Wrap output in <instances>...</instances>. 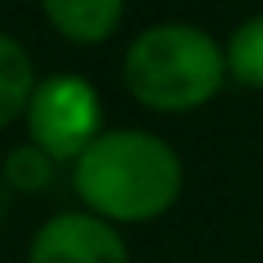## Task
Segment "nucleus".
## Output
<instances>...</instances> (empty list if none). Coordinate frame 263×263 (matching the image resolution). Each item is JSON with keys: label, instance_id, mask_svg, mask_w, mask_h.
<instances>
[{"label": "nucleus", "instance_id": "obj_8", "mask_svg": "<svg viewBox=\"0 0 263 263\" xmlns=\"http://www.w3.org/2000/svg\"><path fill=\"white\" fill-rule=\"evenodd\" d=\"M54 163L58 159H50L43 147L24 143V147H16L8 155L4 178H8V186L20 190V194H39V190H47L50 182H54Z\"/></svg>", "mask_w": 263, "mask_h": 263}, {"label": "nucleus", "instance_id": "obj_5", "mask_svg": "<svg viewBox=\"0 0 263 263\" xmlns=\"http://www.w3.org/2000/svg\"><path fill=\"white\" fill-rule=\"evenodd\" d=\"M50 27L78 47H97L120 27L124 0H39Z\"/></svg>", "mask_w": 263, "mask_h": 263}, {"label": "nucleus", "instance_id": "obj_3", "mask_svg": "<svg viewBox=\"0 0 263 263\" xmlns=\"http://www.w3.org/2000/svg\"><path fill=\"white\" fill-rule=\"evenodd\" d=\"M27 136L35 147H43L50 159H82L93 143L105 136L101 132V97L85 78L78 74H54L43 78L39 89L31 93L27 105Z\"/></svg>", "mask_w": 263, "mask_h": 263}, {"label": "nucleus", "instance_id": "obj_2", "mask_svg": "<svg viewBox=\"0 0 263 263\" xmlns=\"http://www.w3.org/2000/svg\"><path fill=\"white\" fill-rule=\"evenodd\" d=\"M229 78V58L194 24H159L136 35L124 54V85L151 112H194Z\"/></svg>", "mask_w": 263, "mask_h": 263}, {"label": "nucleus", "instance_id": "obj_1", "mask_svg": "<svg viewBox=\"0 0 263 263\" xmlns=\"http://www.w3.org/2000/svg\"><path fill=\"white\" fill-rule=\"evenodd\" d=\"M74 190L105 221H155L182 194V159L151 132L116 128L74 163Z\"/></svg>", "mask_w": 263, "mask_h": 263}, {"label": "nucleus", "instance_id": "obj_6", "mask_svg": "<svg viewBox=\"0 0 263 263\" xmlns=\"http://www.w3.org/2000/svg\"><path fill=\"white\" fill-rule=\"evenodd\" d=\"M35 89L39 82H35L31 54L20 47L16 35H4L0 39V124H16L20 116H27Z\"/></svg>", "mask_w": 263, "mask_h": 263}, {"label": "nucleus", "instance_id": "obj_4", "mask_svg": "<svg viewBox=\"0 0 263 263\" xmlns=\"http://www.w3.org/2000/svg\"><path fill=\"white\" fill-rule=\"evenodd\" d=\"M27 263H132L124 236L97 213H58L35 232Z\"/></svg>", "mask_w": 263, "mask_h": 263}, {"label": "nucleus", "instance_id": "obj_7", "mask_svg": "<svg viewBox=\"0 0 263 263\" xmlns=\"http://www.w3.org/2000/svg\"><path fill=\"white\" fill-rule=\"evenodd\" d=\"M229 78L248 89H263V16H252L229 35L224 43Z\"/></svg>", "mask_w": 263, "mask_h": 263}]
</instances>
